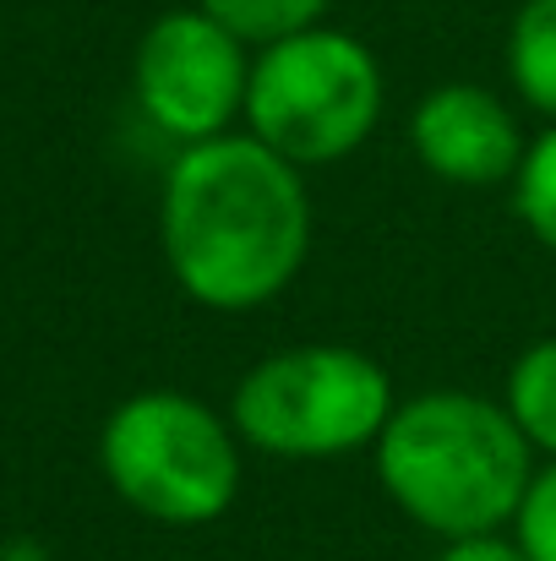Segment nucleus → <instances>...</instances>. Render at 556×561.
<instances>
[{
  "label": "nucleus",
  "instance_id": "obj_1",
  "mask_svg": "<svg viewBox=\"0 0 556 561\" xmlns=\"http://www.w3.org/2000/svg\"><path fill=\"white\" fill-rule=\"evenodd\" d=\"M159 245L191 306L218 317L273 306L311 256L306 170L251 131L191 142L164 175Z\"/></svg>",
  "mask_w": 556,
  "mask_h": 561
},
{
  "label": "nucleus",
  "instance_id": "obj_2",
  "mask_svg": "<svg viewBox=\"0 0 556 561\" xmlns=\"http://www.w3.org/2000/svg\"><path fill=\"white\" fill-rule=\"evenodd\" d=\"M371 458L387 502L442 546L513 529L535 480V447L508 403L464 387L398 398Z\"/></svg>",
  "mask_w": 556,
  "mask_h": 561
},
{
  "label": "nucleus",
  "instance_id": "obj_3",
  "mask_svg": "<svg viewBox=\"0 0 556 561\" xmlns=\"http://www.w3.org/2000/svg\"><path fill=\"white\" fill-rule=\"evenodd\" d=\"M240 431L213 403L148 387L110 409L99 431V469L110 491L164 529H207L240 496Z\"/></svg>",
  "mask_w": 556,
  "mask_h": 561
},
{
  "label": "nucleus",
  "instance_id": "obj_4",
  "mask_svg": "<svg viewBox=\"0 0 556 561\" xmlns=\"http://www.w3.org/2000/svg\"><path fill=\"white\" fill-rule=\"evenodd\" d=\"M387 110V77L366 38L300 27L251 55L246 131L295 170H328L361 153Z\"/></svg>",
  "mask_w": 556,
  "mask_h": 561
},
{
  "label": "nucleus",
  "instance_id": "obj_5",
  "mask_svg": "<svg viewBox=\"0 0 556 561\" xmlns=\"http://www.w3.org/2000/svg\"><path fill=\"white\" fill-rule=\"evenodd\" d=\"M393 409L398 392L387 366L350 344H295L262 355L229 398L240 442L262 458L290 463H322L376 447Z\"/></svg>",
  "mask_w": 556,
  "mask_h": 561
},
{
  "label": "nucleus",
  "instance_id": "obj_6",
  "mask_svg": "<svg viewBox=\"0 0 556 561\" xmlns=\"http://www.w3.org/2000/svg\"><path fill=\"white\" fill-rule=\"evenodd\" d=\"M246 88L251 44L202 5L164 11L143 33L132 60V93L143 121L181 148L235 131V121H246Z\"/></svg>",
  "mask_w": 556,
  "mask_h": 561
},
{
  "label": "nucleus",
  "instance_id": "obj_7",
  "mask_svg": "<svg viewBox=\"0 0 556 561\" xmlns=\"http://www.w3.org/2000/svg\"><path fill=\"white\" fill-rule=\"evenodd\" d=\"M409 153L425 175L464 191L513 186L530 137L519 110L480 82H442L409 110Z\"/></svg>",
  "mask_w": 556,
  "mask_h": 561
},
{
  "label": "nucleus",
  "instance_id": "obj_8",
  "mask_svg": "<svg viewBox=\"0 0 556 561\" xmlns=\"http://www.w3.org/2000/svg\"><path fill=\"white\" fill-rule=\"evenodd\" d=\"M508 82L535 115L556 121V0H524L513 11Z\"/></svg>",
  "mask_w": 556,
  "mask_h": 561
},
{
  "label": "nucleus",
  "instance_id": "obj_9",
  "mask_svg": "<svg viewBox=\"0 0 556 561\" xmlns=\"http://www.w3.org/2000/svg\"><path fill=\"white\" fill-rule=\"evenodd\" d=\"M502 403L535 453L556 458V339H535L502 381Z\"/></svg>",
  "mask_w": 556,
  "mask_h": 561
},
{
  "label": "nucleus",
  "instance_id": "obj_10",
  "mask_svg": "<svg viewBox=\"0 0 556 561\" xmlns=\"http://www.w3.org/2000/svg\"><path fill=\"white\" fill-rule=\"evenodd\" d=\"M513 213L530 240L556 256V121L541 137H530V153L513 175Z\"/></svg>",
  "mask_w": 556,
  "mask_h": 561
},
{
  "label": "nucleus",
  "instance_id": "obj_11",
  "mask_svg": "<svg viewBox=\"0 0 556 561\" xmlns=\"http://www.w3.org/2000/svg\"><path fill=\"white\" fill-rule=\"evenodd\" d=\"M196 5L213 11L224 27H235L251 49H262V44L290 38L300 27H317L333 0H196Z\"/></svg>",
  "mask_w": 556,
  "mask_h": 561
},
{
  "label": "nucleus",
  "instance_id": "obj_12",
  "mask_svg": "<svg viewBox=\"0 0 556 561\" xmlns=\"http://www.w3.org/2000/svg\"><path fill=\"white\" fill-rule=\"evenodd\" d=\"M508 535L519 540V551L530 561H556V458L546 469H535Z\"/></svg>",
  "mask_w": 556,
  "mask_h": 561
},
{
  "label": "nucleus",
  "instance_id": "obj_13",
  "mask_svg": "<svg viewBox=\"0 0 556 561\" xmlns=\"http://www.w3.org/2000/svg\"><path fill=\"white\" fill-rule=\"evenodd\" d=\"M436 561H530L519 551V540L502 529V535H469V540H447Z\"/></svg>",
  "mask_w": 556,
  "mask_h": 561
}]
</instances>
